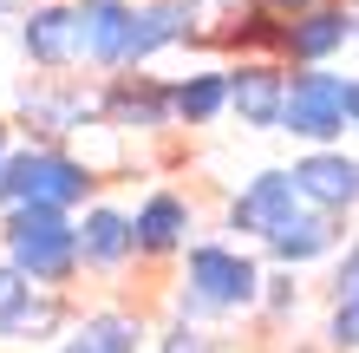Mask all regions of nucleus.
<instances>
[{"mask_svg":"<svg viewBox=\"0 0 359 353\" xmlns=\"http://www.w3.org/2000/svg\"><path fill=\"white\" fill-rule=\"evenodd\" d=\"M262 288H268V262H262L255 242L196 236V242L183 248L177 275H170V314L229 327V321H242V314H262Z\"/></svg>","mask_w":359,"mask_h":353,"instance_id":"f257e3e1","label":"nucleus"},{"mask_svg":"<svg viewBox=\"0 0 359 353\" xmlns=\"http://www.w3.org/2000/svg\"><path fill=\"white\" fill-rule=\"evenodd\" d=\"M98 164L79 151V144H33L20 138L7 171H0V210H86V203H98Z\"/></svg>","mask_w":359,"mask_h":353,"instance_id":"f03ea898","label":"nucleus"},{"mask_svg":"<svg viewBox=\"0 0 359 353\" xmlns=\"http://www.w3.org/2000/svg\"><path fill=\"white\" fill-rule=\"evenodd\" d=\"M0 255H7L20 275H33L39 288H72L86 281V262H79V216L72 210H0Z\"/></svg>","mask_w":359,"mask_h":353,"instance_id":"7ed1b4c3","label":"nucleus"},{"mask_svg":"<svg viewBox=\"0 0 359 353\" xmlns=\"http://www.w3.org/2000/svg\"><path fill=\"white\" fill-rule=\"evenodd\" d=\"M359 131V72L340 66H294L287 79V112L281 138H294L301 151H327Z\"/></svg>","mask_w":359,"mask_h":353,"instance_id":"20e7f679","label":"nucleus"},{"mask_svg":"<svg viewBox=\"0 0 359 353\" xmlns=\"http://www.w3.org/2000/svg\"><path fill=\"white\" fill-rule=\"evenodd\" d=\"M104 124L98 112V79H79V72H33L13 86V131L33 138V144H79Z\"/></svg>","mask_w":359,"mask_h":353,"instance_id":"39448f33","label":"nucleus"},{"mask_svg":"<svg viewBox=\"0 0 359 353\" xmlns=\"http://www.w3.org/2000/svg\"><path fill=\"white\" fill-rule=\"evenodd\" d=\"M301 210H307V203H301V190H294V171H287V164H262V171H248L236 190H229V203H222V236L262 248L274 229H287Z\"/></svg>","mask_w":359,"mask_h":353,"instance_id":"423d86ee","label":"nucleus"},{"mask_svg":"<svg viewBox=\"0 0 359 353\" xmlns=\"http://www.w3.org/2000/svg\"><path fill=\"white\" fill-rule=\"evenodd\" d=\"M13 46L33 72H79L86 66V13H79V0H33L13 20Z\"/></svg>","mask_w":359,"mask_h":353,"instance_id":"0eeeda50","label":"nucleus"},{"mask_svg":"<svg viewBox=\"0 0 359 353\" xmlns=\"http://www.w3.org/2000/svg\"><path fill=\"white\" fill-rule=\"evenodd\" d=\"M98 112H104V124H111L118 138H137V144H144V138L177 131V112H170V79H157L151 66L98 79Z\"/></svg>","mask_w":359,"mask_h":353,"instance_id":"6e6552de","label":"nucleus"},{"mask_svg":"<svg viewBox=\"0 0 359 353\" xmlns=\"http://www.w3.org/2000/svg\"><path fill=\"white\" fill-rule=\"evenodd\" d=\"M353 46H359V0H313L294 20H281L287 66H340Z\"/></svg>","mask_w":359,"mask_h":353,"instance_id":"1a4fd4ad","label":"nucleus"},{"mask_svg":"<svg viewBox=\"0 0 359 353\" xmlns=\"http://www.w3.org/2000/svg\"><path fill=\"white\" fill-rule=\"evenodd\" d=\"M287 79H294V66H287V59H274V53L229 59V118H236L242 131H281Z\"/></svg>","mask_w":359,"mask_h":353,"instance_id":"9d476101","label":"nucleus"},{"mask_svg":"<svg viewBox=\"0 0 359 353\" xmlns=\"http://www.w3.org/2000/svg\"><path fill=\"white\" fill-rule=\"evenodd\" d=\"M79 262H86L92 281H124L137 268V222H131V203H111L98 197L79 210Z\"/></svg>","mask_w":359,"mask_h":353,"instance_id":"9b49d317","label":"nucleus"},{"mask_svg":"<svg viewBox=\"0 0 359 353\" xmlns=\"http://www.w3.org/2000/svg\"><path fill=\"white\" fill-rule=\"evenodd\" d=\"M287 171H294V190H301L307 210H327V216H340V222H359V151H346V144L301 151Z\"/></svg>","mask_w":359,"mask_h":353,"instance_id":"f8f14e48","label":"nucleus"},{"mask_svg":"<svg viewBox=\"0 0 359 353\" xmlns=\"http://www.w3.org/2000/svg\"><path fill=\"white\" fill-rule=\"evenodd\" d=\"M131 222H137V262H183V248L196 242V203L170 183H151L131 203Z\"/></svg>","mask_w":359,"mask_h":353,"instance_id":"ddd939ff","label":"nucleus"},{"mask_svg":"<svg viewBox=\"0 0 359 353\" xmlns=\"http://www.w3.org/2000/svg\"><path fill=\"white\" fill-rule=\"evenodd\" d=\"M346 236H353V222L327 216V210H301L287 229H274V236L262 242V262H268V268H294V275H307V268H327L333 255H340Z\"/></svg>","mask_w":359,"mask_h":353,"instance_id":"4468645a","label":"nucleus"},{"mask_svg":"<svg viewBox=\"0 0 359 353\" xmlns=\"http://www.w3.org/2000/svg\"><path fill=\"white\" fill-rule=\"evenodd\" d=\"M157 327L124 301H104V307H79V321L66 327V340L53 353H151Z\"/></svg>","mask_w":359,"mask_h":353,"instance_id":"2eb2a0df","label":"nucleus"},{"mask_svg":"<svg viewBox=\"0 0 359 353\" xmlns=\"http://www.w3.org/2000/svg\"><path fill=\"white\" fill-rule=\"evenodd\" d=\"M170 112H177V131H216L229 118V59L170 72Z\"/></svg>","mask_w":359,"mask_h":353,"instance_id":"dca6fc26","label":"nucleus"},{"mask_svg":"<svg viewBox=\"0 0 359 353\" xmlns=\"http://www.w3.org/2000/svg\"><path fill=\"white\" fill-rule=\"evenodd\" d=\"M86 13V72L92 79H111L131 66V20H137V0H79Z\"/></svg>","mask_w":359,"mask_h":353,"instance_id":"f3484780","label":"nucleus"},{"mask_svg":"<svg viewBox=\"0 0 359 353\" xmlns=\"http://www.w3.org/2000/svg\"><path fill=\"white\" fill-rule=\"evenodd\" d=\"M151 353H229V340H222V327H209V321L163 314L157 334H151Z\"/></svg>","mask_w":359,"mask_h":353,"instance_id":"a211bd4d","label":"nucleus"},{"mask_svg":"<svg viewBox=\"0 0 359 353\" xmlns=\"http://www.w3.org/2000/svg\"><path fill=\"white\" fill-rule=\"evenodd\" d=\"M301 307H307V288L294 268H268V288H262V321L268 327H294L301 321Z\"/></svg>","mask_w":359,"mask_h":353,"instance_id":"6ab92c4d","label":"nucleus"},{"mask_svg":"<svg viewBox=\"0 0 359 353\" xmlns=\"http://www.w3.org/2000/svg\"><path fill=\"white\" fill-rule=\"evenodd\" d=\"M320 347H327V353H359V295L327 301V314H320Z\"/></svg>","mask_w":359,"mask_h":353,"instance_id":"aec40b11","label":"nucleus"},{"mask_svg":"<svg viewBox=\"0 0 359 353\" xmlns=\"http://www.w3.org/2000/svg\"><path fill=\"white\" fill-rule=\"evenodd\" d=\"M346 295H359V222L340 242V255L327 262V301H346Z\"/></svg>","mask_w":359,"mask_h":353,"instance_id":"412c9836","label":"nucleus"},{"mask_svg":"<svg viewBox=\"0 0 359 353\" xmlns=\"http://www.w3.org/2000/svg\"><path fill=\"white\" fill-rule=\"evenodd\" d=\"M33 288H39L33 275H20V268H13L7 255H0V321H7V314H13V307H20V301H27V295H33Z\"/></svg>","mask_w":359,"mask_h":353,"instance_id":"4be33fe9","label":"nucleus"},{"mask_svg":"<svg viewBox=\"0 0 359 353\" xmlns=\"http://www.w3.org/2000/svg\"><path fill=\"white\" fill-rule=\"evenodd\" d=\"M255 7H268L274 20H294V13H301V7H313V0H255Z\"/></svg>","mask_w":359,"mask_h":353,"instance_id":"5701e85b","label":"nucleus"},{"mask_svg":"<svg viewBox=\"0 0 359 353\" xmlns=\"http://www.w3.org/2000/svg\"><path fill=\"white\" fill-rule=\"evenodd\" d=\"M13 144H20V131H13V118H0V171H7V157H13Z\"/></svg>","mask_w":359,"mask_h":353,"instance_id":"b1692460","label":"nucleus"},{"mask_svg":"<svg viewBox=\"0 0 359 353\" xmlns=\"http://www.w3.org/2000/svg\"><path fill=\"white\" fill-rule=\"evenodd\" d=\"M27 7H33V0H0V20H20Z\"/></svg>","mask_w":359,"mask_h":353,"instance_id":"393cba45","label":"nucleus"},{"mask_svg":"<svg viewBox=\"0 0 359 353\" xmlns=\"http://www.w3.org/2000/svg\"><path fill=\"white\" fill-rule=\"evenodd\" d=\"M274 353H327V347H274Z\"/></svg>","mask_w":359,"mask_h":353,"instance_id":"a878e982","label":"nucleus"},{"mask_svg":"<svg viewBox=\"0 0 359 353\" xmlns=\"http://www.w3.org/2000/svg\"><path fill=\"white\" fill-rule=\"evenodd\" d=\"M216 7H255V0H216Z\"/></svg>","mask_w":359,"mask_h":353,"instance_id":"bb28decb","label":"nucleus"}]
</instances>
